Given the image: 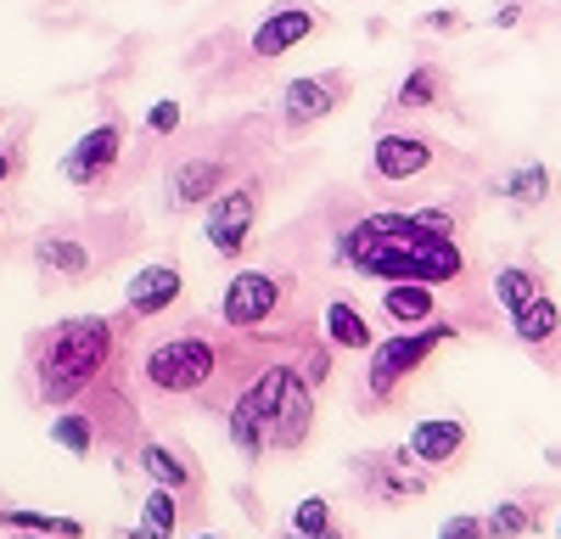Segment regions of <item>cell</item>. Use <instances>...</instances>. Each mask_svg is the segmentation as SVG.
<instances>
[{
  "mask_svg": "<svg viewBox=\"0 0 561 539\" xmlns=\"http://www.w3.org/2000/svg\"><path fill=\"white\" fill-rule=\"evenodd\" d=\"M332 534V506L320 501H298V512H293V539H325Z\"/></svg>",
  "mask_w": 561,
  "mask_h": 539,
  "instance_id": "obj_26",
  "label": "cell"
},
{
  "mask_svg": "<svg viewBox=\"0 0 561 539\" xmlns=\"http://www.w3.org/2000/svg\"><path fill=\"white\" fill-rule=\"evenodd\" d=\"M337 259L382 282H455L460 276V248H455V219L444 208L421 214H370L348 237H337Z\"/></svg>",
  "mask_w": 561,
  "mask_h": 539,
  "instance_id": "obj_1",
  "label": "cell"
},
{
  "mask_svg": "<svg viewBox=\"0 0 561 539\" xmlns=\"http://www.w3.org/2000/svg\"><path fill=\"white\" fill-rule=\"evenodd\" d=\"M107 354H113V326L102 321V314L62 321L51 332V343H45V354H39V393L51 404H68L79 388L96 382V371L107 366Z\"/></svg>",
  "mask_w": 561,
  "mask_h": 539,
  "instance_id": "obj_2",
  "label": "cell"
},
{
  "mask_svg": "<svg viewBox=\"0 0 561 539\" xmlns=\"http://www.w3.org/2000/svg\"><path fill=\"white\" fill-rule=\"evenodd\" d=\"M253 219H259V180H242V186H225L214 203H208V248L225 253V259H237L248 248V231H253Z\"/></svg>",
  "mask_w": 561,
  "mask_h": 539,
  "instance_id": "obj_6",
  "label": "cell"
},
{
  "mask_svg": "<svg viewBox=\"0 0 561 539\" xmlns=\"http://www.w3.org/2000/svg\"><path fill=\"white\" fill-rule=\"evenodd\" d=\"M140 472H147L152 483H163V489H185V483H192V467H185L180 456H169V449H158V444L140 449Z\"/></svg>",
  "mask_w": 561,
  "mask_h": 539,
  "instance_id": "obj_22",
  "label": "cell"
},
{
  "mask_svg": "<svg viewBox=\"0 0 561 539\" xmlns=\"http://www.w3.org/2000/svg\"><path fill=\"white\" fill-rule=\"evenodd\" d=\"M0 523L34 528V534H57V539H79V534H84V523H73V517H51V512H0Z\"/></svg>",
  "mask_w": 561,
  "mask_h": 539,
  "instance_id": "obj_24",
  "label": "cell"
},
{
  "mask_svg": "<svg viewBox=\"0 0 561 539\" xmlns=\"http://www.w3.org/2000/svg\"><path fill=\"white\" fill-rule=\"evenodd\" d=\"M534 523H539V517H534V506L505 501V506H494V512H489V539H523Z\"/></svg>",
  "mask_w": 561,
  "mask_h": 539,
  "instance_id": "obj_23",
  "label": "cell"
},
{
  "mask_svg": "<svg viewBox=\"0 0 561 539\" xmlns=\"http://www.w3.org/2000/svg\"><path fill=\"white\" fill-rule=\"evenodd\" d=\"M34 264H39L51 282L73 287V282L90 276V248L73 242V237H62V231H51V237H39V242H34Z\"/></svg>",
  "mask_w": 561,
  "mask_h": 539,
  "instance_id": "obj_14",
  "label": "cell"
},
{
  "mask_svg": "<svg viewBox=\"0 0 561 539\" xmlns=\"http://www.w3.org/2000/svg\"><path fill=\"white\" fill-rule=\"evenodd\" d=\"M118 152H124V124H96L84 135V141L62 158V180H73V186H96V180L118 163Z\"/></svg>",
  "mask_w": 561,
  "mask_h": 539,
  "instance_id": "obj_9",
  "label": "cell"
},
{
  "mask_svg": "<svg viewBox=\"0 0 561 539\" xmlns=\"http://www.w3.org/2000/svg\"><path fill=\"white\" fill-rule=\"evenodd\" d=\"M147 377L163 393H197L214 377V348L203 337H174V343L147 354Z\"/></svg>",
  "mask_w": 561,
  "mask_h": 539,
  "instance_id": "obj_5",
  "label": "cell"
},
{
  "mask_svg": "<svg viewBox=\"0 0 561 539\" xmlns=\"http://www.w3.org/2000/svg\"><path fill=\"white\" fill-rule=\"evenodd\" d=\"M51 438L68 449V456H90V444H96V427H90V416H57L51 422Z\"/></svg>",
  "mask_w": 561,
  "mask_h": 539,
  "instance_id": "obj_25",
  "label": "cell"
},
{
  "mask_svg": "<svg viewBox=\"0 0 561 539\" xmlns=\"http://www.w3.org/2000/svg\"><path fill=\"white\" fill-rule=\"evenodd\" d=\"M556 534H561V523H556Z\"/></svg>",
  "mask_w": 561,
  "mask_h": 539,
  "instance_id": "obj_34",
  "label": "cell"
},
{
  "mask_svg": "<svg viewBox=\"0 0 561 539\" xmlns=\"http://www.w3.org/2000/svg\"><path fill=\"white\" fill-rule=\"evenodd\" d=\"M325 332H332L337 348H377V332L365 326V314H359L348 298H332V303H325Z\"/></svg>",
  "mask_w": 561,
  "mask_h": 539,
  "instance_id": "obj_18",
  "label": "cell"
},
{
  "mask_svg": "<svg viewBox=\"0 0 561 539\" xmlns=\"http://www.w3.org/2000/svg\"><path fill=\"white\" fill-rule=\"evenodd\" d=\"M203 539H214V534H203Z\"/></svg>",
  "mask_w": 561,
  "mask_h": 539,
  "instance_id": "obj_33",
  "label": "cell"
},
{
  "mask_svg": "<svg viewBox=\"0 0 561 539\" xmlns=\"http://www.w3.org/2000/svg\"><path fill=\"white\" fill-rule=\"evenodd\" d=\"M12 174H18V158H12V152H0V186H7Z\"/></svg>",
  "mask_w": 561,
  "mask_h": 539,
  "instance_id": "obj_32",
  "label": "cell"
},
{
  "mask_svg": "<svg viewBox=\"0 0 561 539\" xmlns=\"http://www.w3.org/2000/svg\"><path fill=\"white\" fill-rule=\"evenodd\" d=\"M438 539H489V523L483 517H449L438 528Z\"/></svg>",
  "mask_w": 561,
  "mask_h": 539,
  "instance_id": "obj_28",
  "label": "cell"
},
{
  "mask_svg": "<svg viewBox=\"0 0 561 539\" xmlns=\"http://www.w3.org/2000/svg\"><path fill=\"white\" fill-rule=\"evenodd\" d=\"M511 332H517L523 348H545V343H556V337H561V303L539 293L528 309L511 314Z\"/></svg>",
  "mask_w": 561,
  "mask_h": 539,
  "instance_id": "obj_16",
  "label": "cell"
},
{
  "mask_svg": "<svg viewBox=\"0 0 561 539\" xmlns=\"http://www.w3.org/2000/svg\"><path fill=\"white\" fill-rule=\"evenodd\" d=\"M523 23V0H505V7L494 12V28H517Z\"/></svg>",
  "mask_w": 561,
  "mask_h": 539,
  "instance_id": "obj_31",
  "label": "cell"
},
{
  "mask_svg": "<svg viewBox=\"0 0 561 539\" xmlns=\"http://www.w3.org/2000/svg\"><path fill=\"white\" fill-rule=\"evenodd\" d=\"M460 449H466V422H455V416H427L410 427V461H421V467H449Z\"/></svg>",
  "mask_w": 561,
  "mask_h": 539,
  "instance_id": "obj_13",
  "label": "cell"
},
{
  "mask_svg": "<svg viewBox=\"0 0 561 539\" xmlns=\"http://www.w3.org/2000/svg\"><path fill=\"white\" fill-rule=\"evenodd\" d=\"M438 102V68L421 62L404 84H399V107H433Z\"/></svg>",
  "mask_w": 561,
  "mask_h": 539,
  "instance_id": "obj_27",
  "label": "cell"
},
{
  "mask_svg": "<svg viewBox=\"0 0 561 539\" xmlns=\"http://www.w3.org/2000/svg\"><path fill=\"white\" fill-rule=\"evenodd\" d=\"M147 129H152V135H174V129H180V102H158V107L147 113Z\"/></svg>",
  "mask_w": 561,
  "mask_h": 539,
  "instance_id": "obj_29",
  "label": "cell"
},
{
  "mask_svg": "<svg viewBox=\"0 0 561 539\" xmlns=\"http://www.w3.org/2000/svg\"><path fill=\"white\" fill-rule=\"evenodd\" d=\"M230 169L219 158H185L174 174H169V203L174 208H197V203H214L225 192Z\"/></svg>",
  "mask_w": 561,
  "mask_h": 539,
  "instance_id": "obj_12",
  "label": "cell"
},
{
  "mask_svg": "<svg viewBox=\"0 0 561 539\" xmlns=\"http://www.w3.org/2000/svg\"><path fill=\"white\" fill-rule=\"evenodd\" d=\"M427 28H438V34H455V28H466V18H460V12H427Z\"/></svg>",
  "mask_w": 561,
  "mask_h": 539,
  "instance_id": "obj_30",
  "label": "cell"
},
{
  "mask_svg": "<svg viewBox=\"0 0 561 539\" xmlns=\"http://www.w3.org/2000/svg\"><path fill=\"white\" fill-rule=\"evenodd\" d=\"M275 303H280V282H270L264 270H242V276L225 287L219 314H225V326H259V321H270Z\"/></svg>",
  "mask_w": 561,
  "mask_h": 539,
  "instance_id": "obj_10",
  "label": "cell"
},
{
  "mask_svg": "<svg viewBox=\"0 0 561 539\" xmlns=\"http://www.w3.org/2000/svg\"><path fill=\"white\" fill-rule=\"evenodd\" d=\"M433 169V141L427 135H377V147H370V174L377 180H415V174H427Z\"/></svg>",
  "mask_w": 561,
  "mask_h": 539,
  "instance_id": "obj_11",
  "label": "cell"
},
{
  "mask_svg": "<svg viewBox=\"0 0 561 539\" xmlns=\"http://www.w3.org/2000/svg\"><path fill=\"white\" fill-rule=\"evenodd\" d=\"M314 28H320V12H314V7H304V0H287V7H275V12L253 28V57H259V62L287 57L293 45H304Z\"/></svg>",
  "mask_w": 561,
  "mask_h": 539,
  "instance_id": "obj_7",
  "label": "cell"
},
{
  "mask_svg": "<svg viewBox=\"0 0 561 539\" xmlns=\"http://www.w3.org/2000/svg\"><path fill=\"white\" fill-rule=\"evenodd\" d=\"M129 309L135 314H158V309H169L174 298H180V270H169V264H147V270H135V282H129Z\"/></svg>",
  "mask_w": 561,
  "mask_h": 539,
  "instance_id": "obj_15",
  "label": "cell"
},
{
  "mask_svg": "<svg viewBox=\"0 0 561 539\" xmlns=\"http://www.w3.org/2000/svg\"><path fill=\"white\" fill-rule=\"evenodd\" d=\"M539 298V276L534 270H523V264H511V270H500L494 276V303L505 309V314H517V309H528Z\"/></svg>",
  "mask_w": 561,
  "mask_h": 539,
  "instance_id": "obj_20",
  "label": "cell"
},
{
  "mask_svg": "<svg viewBox=\"0 0 561 539\" xmlns=\"http://www.w3.org/2000/svg\"><path fill=\"white\" fill-rule=\"evenodd\" d=\"M248 399L259 404V416H264V433H270V444H280V449L304 444V433H309V422H314V404H309L304 371L270 366V371L253 382V393H248Z\"/></svg>",
  "mask_w": 561,
  "mask_h": 539,
  "instance_id": "obj_3",
  "label": "cell"
},
{
  "mask_svg": "<svg viewBox=\"0 0 561 539\" xmlns=\"http://www.w3.org/2000/svg\"><path fill=\"white\" fill-rule=\"evenodd\" d=\"M343 96H348V73H314V79H293L287 96H280V107H287L293 129H309L320 118H332Z\"/></svg>",
  "mask_w": 561,
  "mask_h": 539,
  "instance_id": "obj_8",
  "label": "cell"
},
{
  "mask_svg": "<svg viewBox=\"0 0 561 539\" xmlns=\"http://www.w3.org/2000/svg\"><path fill=\"white\" fill-rule=\"evenodd\" d=\"M550 186H556V180H550V169L545 163H523V169H511L505 180H500V192L511 197V203H545L550 197Z\"/></svg>",
  "mask_w": 561,
  "mask_h": 539,
  "instance_id": "obj_21",
  "label": "cell"
},
{
  "mask_svg": "<svg viewBox=\"0 0 561 539\" xmlns=\"http://www.w3.org/2000/svg\"><path fill=\"white\" fill-rule=\"evenodd\" d=\"M180 523V501H174V489H152L147 501H140V523H135V539H169Z\"/></svg>",
  "mask_w": 561,
  "mask_h": 539,
  "instance_id": "obj_19",
  "label": "cell"
},
{
  "mask_svg": "<svg viewBox=\"0 0 561 539\" xmlns=\"http://www.w3.org/2000/svg\"><path fill=\"white\" fill-rule=\"evenodd\" d=\"M382 309L399 326H421V321H433V287L427 282H388Z\"/></svg>",
  "mask_w": 561,
  "mask_h": 539,
  "instance_id": "obj_17",
  "label": "cell"
},
{
  "mask_svg": "<svg viewBox=\"0 0 561 539\" xmlns=\"http://www.w3.org/2000/svg\"><path fill=\"white\" fill-rule=\"evenodd\" d=\"M449 337H455V326H421V332H399V337L377 343L370 348V393L388 399L410 371H421V359H427L438 343H449Z\"/></svg>",
  "mask_w": 561,
  "mask_h": 539,
  "instance_id": "obj_4",
  "label": "cell"
}]
</instances>
